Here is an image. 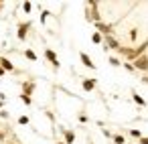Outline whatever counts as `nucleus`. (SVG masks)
Masks as SVG:
<instances>
[{"label": "nucleus", "instance_id": "obj_10", "mask_svg": "<svg viewBox=\"0 0 148 144\" xmlns=\"http://www.w3.org/2000/svg\"><path fill=\"white\" fill-rule=\"evenodd\" d=\"M91 41H93L95 45H99V43H101L103 39H101V35H99V33H93V35H91Z\"/></svg>", "mask_w": 148, "mask_h": 144}, {"label": "nucleus", "instance_id": "obj_4", "mask_svg": "<svg viewBox=\"0 0 148 144\" xmlns=\"http://www.w3.org/2000/svg\"><path fill=\"white\" fill-rule=\"evenodd\" d=\"M0 67H2L4 71H14V65L8 59H4V57H0Z\"/></svg>", "mask_w": 148, "mask_h": 144}, {"label": "nucleus", "instance_id": "obj_6", "mask_svg": "<svg viewBox=\"0 0 148 144\" xmlns=\"http://www.w3.org/2000/svg\"><path fill=\"white\" fill-rule=\"evenodd\" d=\"M106 43L110 45V49H116V51H120V43H118L116 39H112V37H106Z\"/></svg>", "mask_w": 148, "mask_h": 144}, {"label": "nucleus", "instance_id": "obj_2", "mask_svg": "<svg viewBox=\"0 0 148 144\" xmlns=\"http://www.w3.org/2000/svg\"><path fill=\"white\" fill-rule=\"evenodd\" d=\"M45 57L53 63V67H55V69H59V59H57V55H55L51 49H47V51H45Z\"/></svg>", "mask_w": 148, "mask_h": 144}, {"label": "nucleus", "instance_id": "obj_9", "mask_svg": "<svg viewBox=\"0 0 148 144\" xmlns=\"http://www.w3.org/2000/svg\"><path fill=\"white\" fill-rule=\"evenodd\" d=\"M97 29H99L101 33H106V35L112 33V27H110V25H103V23H99V21H97Z\"/></svg>", "mask_w": 148, "mask_h": 144}, {"label": "nucleus", "instance_id": "obj_17", "mask_svg": "<svg viewBox=\"0 0 148 144\" xmlns=\"http://www.w3.org/2000/svg\"><path fill=\"white\" fill-rule=\"evenodd\" d=\"M18 122L25 126V124H29V118H27V116H21V118H18Z\"/></svg>", "mask_w": 148, "mask_h": 144}, {"label": "nucleus", "instance_id": "obj_23", "mask_svg": "<svg viewBox=\"0 0 148 144\" xmlns=\"http://www.w3.org/2000/svg\"><path fill=\"white\" fill-rule=\"evenodd\" d=\"M59 144H65V142H59Z\"/></svg>", "mask_w": 148, "mask_h": 144}, {"label": "nucleus", "instance_id": "obj_19", "mask_svg": "<svg viewBox=\"0 0 148 144\" xmlns=\"http://www.w3.org/2000/svg\"><path fill=\"white\" fill-rule=\"evenodd\" d=\"M4 140H6V132H0V144H4Z\"/></svg>", "mask_w": 148, "mask_h": 144}, {"label": "nucleus", "instance_id": "obj_22", "mask_svg": "<svg viewBox=\"0 0 148 144\" xmlns=\"http://www.w3.org/2000/svg\"><path fill=\"white\" fill-rule=\"evenodd\" d=\"M144 83H146V85H148V77H144Z\"/></svg>", "mask_w": 148, "mask_h": 144}, {"label": "nucleus", "instance_id": "obj_11", "mask_svg": "<svg viewBox=\"0 0 148 144\" xmlns=\"http://www.w3.org/2000/svg\"><path fill=\"white\" fill-rule=\"evenodd\" d=\"M25 55H27V59H31V61H37V55L29 49V51H25Z\"/></svg>", "mask_w": 148, "mask_h": 144}, {"label": "nucleus", "instance_id": "obj_14", "mask_svg": "<svg viewBox=\"0 0 148 144\" xmlns=\"http://www.w3.org/2000/svg\"><path fill=\"white\" fill-rule=\"evenodd\" d=\"M114 142H116V144H126V142H124V136H120V134L114 136Z\"/></svg>", "mask_w": 148, "mask_h": 144}, {"label": "nucleus", "instance_id": "obj_15", "mask_svg": "<svg viewBox=\"0 0 148 144\" xmlns=\"http://www.w3.org/2000/svg\"><path fill=\"white\" fill-rule=\"evenodd\" d=\"M21 99H23L27 106H31V95H25V93H23V95H21Z\"/></svg>", "mask_w": 148, "mask_h": 144}, {"label": "nucleus", "instance_id": "obj_5", "mask_svg": "<svg viewBox=\"0 0 148 144\" xmlns=\"http://www.w3.org/2000/svg\"><path fill=\"white\" fill-rule=\"evenodd\" d=\"M29 27H31L29 23H25V25L18 27V39H27V29H29Z\"/></svg>", "mask_w": 148, "mask_h": 144}, {"label": "nucleus", "instance_id": "obj_20", "mask_svg": "<svg viewBox=\"0 0 148 144\" xmlns=\"http://www.w3.org/2000/svg\"><path fill=\"white\" fill-rule=\"evenodd\" d=\"M140 144H148V138H140Z\"/></svg>", "mask_w": 148, "mask_h": 144}, {"label": "nucleus", "instance_id": "obj_18", "mask_svg": "<svg viewBox=\"0 0 148 144\" xmlns=\"http://www.w3.org/2000/svg\"><path fill=\"white\" fill-rule=\"evenodd\" d=\"M130 134H132V136H136V138H142V134H140V130H130Z\"/></svg>", "mask_w": 148, "mask_h": 144}, {"label": "nucleus", "instance_id": "obj_16", "mask_svg": "<svg viewBox=\"0 0 148 144\" xmlns=\"http://www.w3.org/2000/svg\"><path fill=\"white\" fill-rule=\"evenodd\" d=\"M23 8H25V12H31V8H33V4H31V2H25V4H23Z\"/></svg>", "mask_w": 148, "mask_h": 144}, {"label": "nucleus", "instance_id": "obj_3", "mask_svg": "<svg viewBox=\"0 0 148 144\" xmlns=\"http://www.w3.org/2000/svg\"><path fill=\"white\" fill-rule=\"evenodd\" d=\"M79 57H81V63H83L85 67H89V69H95V63L89 59V55H87V53H81Z\"/></svg>", "mask_w": 148, "mask_h": 144}, {"label": "nucleus", "instance_id": "obj_8", "mask_svg": "<svg viewBox=\"0 0 148 144\" xmlns=\"http://www.w3.org/2000/svg\"><path fill=\"white\" fill-rule=\"evenodd\" d=\"M93 87H95V81L93 79H83V89L85 91H91Z\"/></svg>", "mask_w": 148, "mask_h": 144}, {"label": "nucleus", "instance_id": "obj_7", "mask_svg": "<svg viewBox=\"0 0 148 144\" xmlns=\"http://www.w3.org/2000/svg\"><path fill=\"white\" fill-rule=\"evenodd\" d=\"M63 136H65V142H67V144H73V140H75V134H73L71 130H63Z\"/></svg>", "mask_w": 148, "mask_h": 144}, {"label": "nucleus", "instance_id": "obj_21", "mask_svg": "<svg viewBox=\"0 0 148 144\" xmlns=\"http://www.w3.org/2000/svg\"><path fill=\"white\" fill-rule=\"evenodd\" d=\"M0 75H4V69H2V67H0Z\"/></svg>", "mask_w": 148, "mask_h": 144}, {"label": "nucleus", "instance_id": "obj_13", "mask_svg": "<svg viewBox=\"0 0 148 144\" xmlns=\"http://www.w3.org/2000/svg\"><path fill=\"white\" fill-rule=\"evenodd\" d=\"M110 65L118 67V65H122V63H120V59H116V57H110Z\"/></svg>", "mask_w": 148, "mask_h": 144}, {"label": "nucleus", "instance_id": "obj_1", "mask_svg": "<svg viewBox=\"0 0 148 144\" xmlns=\"http://www.w3.org/2000/svg\"><path fill=\"white\" fill-rule=\"evenodd\" d=\"M134 69L146 71V69H148V57H146V55H140V57H136V61H134Z\"/></svg>", "mask_w": 148, "mask_h": 144}, {"label": "nucleus", "instance_id": "obj_12", "mask_svg": "<svg viewBox=\"0 0 148 144\" xmlns=\"http://www.w3.org/2000/svg\"><path fill=\"white\" fill-rule=\"evenodd\" d=\"M132 95H134V101H136L138 106H144V104H146V101H144V99H142V97H140L138 93H132Z\"/></svg>", "mask_w": 148, "mask_h": 144}]
</instances>
